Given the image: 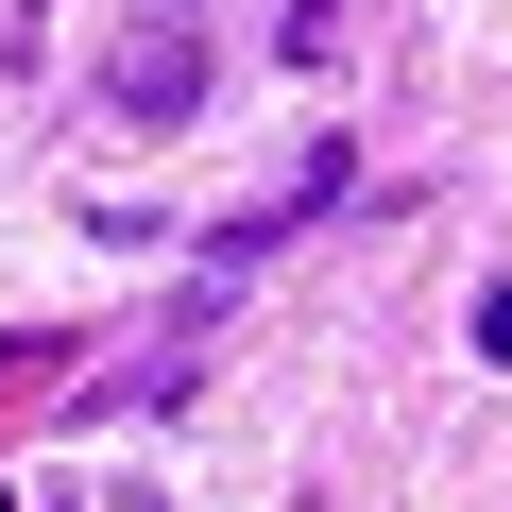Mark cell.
I'll return each mask as SVG.
<instances>
[{"label":"cell","instance_id":"3957f363","mask_svg":"<svg viewBox=\"0 0 512 512\" xmlns=\"http://www.w3.org/2000/svg\"><path fill=\"white\" fill-rule=\"evenodd\" d=\"M478 359H495V376H512V274H495V291H478Z\"/></svg>","mask_w":512,"mask_h":512},{"label":"cell","instance_id":"7a4b0ae2","mask_svg":"<svg viewBox=\"0 0 512 512\" xmlns=\"http://www.w3.org/2000/svg\"><path fill=\"white\" fill-rule=\"evenodd\" d=\"M274 52H291V69H342V0H291V18H274Z\"/></svg>","mask_w":512,"mask_h":512},{"label":"cell","instance_id":"6da1fadb","mask_svg":"<svg viewBox=\"0 0 512 512\" xmlns=\"http://www.w3.org/2000/svg\"><path fill=\"white\" fill-rule=\"evenodd\" d=\"M222 103V52H205V0H137V35L103 52V120L120 137H188Z\"/></svg>","mask_w":512,"mask_h":512}]
</instances>
